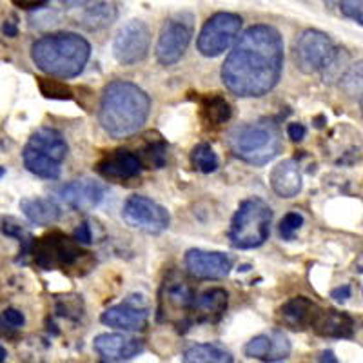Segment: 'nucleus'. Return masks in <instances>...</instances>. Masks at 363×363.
I'll use <instances>...</instances> for the list:
<instances>
[{
    "label": "nucleus",
    "instance_id": "1",
    "mask_svg": "<svg viewBox=\"0 0 363 363\" xmlns=\"http://www.w3.org/2000/svg\"><path fill=\"white\" fill-rule=\"evenodd\" d=\"M284 71V38L277 28L256 24L245 29L222 66V82L242 99L264 96Z\"/></svg>",
    "mask_w": 363,
    "mask_h": 363
},
{
    "label": "nucleus",
    "instance_id": "2",
    "mask_svg": "<svg viewBox=\"0 0 363 363\" xmlns=\"http://www.w3.org/2000/svg\"><path fill=\"white\" fill-rule=\"evenodd\" d=\"M151 111V99L142 87L125 80H115L104 87L99 120L113 138H128L142 129Z\"/></svg>",
    "mask_w": 363,
    "mask_h": 363
},
{
    "label": "nucleus",
    "instance_id": "3",
    "mask_svg": "<svg viewBox=\"0 0 363 363\" xmlns=\"http://www.w3.org/2000/svg\"><path fill=\"white\" fill-rule=\"evenodd\" d=\"M91 57V45L84 37L69 31L45 35L31 45L35 66L50 77L74 79L86 67Z\"/></svg>",
    "mask_w": 363,
    "mask_h": 363
},
{
    "label": "nucleus",
    "instance_id": "4",
    "mask_svg": "<svg viewBox=\"0 0 363 363\" xmlns=\"http://www.w3.org/2000/svg\"><path fill=\"white\" fill-rule=\"evenodd\" d=\"M227 144L240 160L252 165H265L281 151V133L271 120H260L231 129Z\"/></svg>",
    "mask_w": 363,
    "mask_h": 363
},
{
    "label": "nucleus",
    "instance_id": "5",
    "mask_svg": "<svg viewBox=\"0 0 363 363\" xmlns=\"http://www.w3.org/2000/svg\"><path fill=\"white\" fill-rule=\"evenodd\" d=\"M272 209L262 199H247L240 203L229 225V242L235 249H256L269 238Z\"/></svg>",
    "mask_w": 363,
    "mask_h": 363
},
{
    "label": "nucleus",
    "instance_id": "6",
    "mask_svg": "<svg viewBox=\"0 0 363 363\" xmlns=\"http://www.w3.org/2000/svg\"><path fill=\"white\" fill-rule=\"evenodd\" d=\"M29 252L33 255L35 264L44 271H53V269L66 271L79 265V262L87 255L82 251L80 244L58 231H51L42 238L33 240Z\"/></svg>",
    "mask_w": 363,
    "mask_h": 363
},
{
    "label": "nucleus",
    "instance_id": "7",
    "mask_svg": "<svg viewBox=\"0 0 363 363\" xmlns=\"http://www.w3.org/2000/svg\"><path fill=\"white\" fill-rule=\"evenodd\" d=\"M242 17L236 13L220 11L207 18L196 38V48L203 57H218L227 51L238 38Z\"/></svg>",
    "mask_w": 363,
    "mask_h": 363
},
{
    "label": "nucleus",
    "instance_id": "8",
    "mask_svg": "<svg viewBox=\"0 0 363 363\" xmlns=\"http://www.w3.org/2000/svg\"><path fill=\"white\" fill-rule=\"evenodd\" d=\"M335 53L336 48L329 35L318 29H306L294 42V62L298 69L306 74L325 69Z\"/></svg>",
    "mask_w": 363,
    "mask_h": 363
},
{
    "label": "nucleus",
    "instance_id": "9",
    "mask_svg": "<svg viewBox=\"0 0 363 363\" xmlns=\"http://www.w3.org/2000/svg\"><path fill=\"white\" fill-rule=\"evenodd\" d=\"M151 31L144 21L133 18L116 31L113 40V55L122 66H135L149 53Z\"/></svg>",
    "mask_w": 363,
    "mask_h": 363
},
{
    "label": "nucleus",
    "instance_id": "10",
    "mask_svg": "<svg viewBox=\"0 0 363 363\" xmlns=\"http://www.w3.org/2000/svg\"><path fill=\"white\" fill-rule=\"evenodd\" d=\"M122 216L128 225L149 233V235H160L171 223V216L164 206L138 194L125 200L122 207Z\"/></svg>",
    "mask_w": 363,
    "mask_h": 363
},
{
    "label": "nucleus",
    "instance_id": "11",
    "mask_svg": "<svg viewBox=\"0 0 363 363\" xmlns=\"http://www.w3.org/2000/svg\"><path fill=\"white\" fill-rule=\"evenodd\" d=\"M193 37V18L178 15L162 26L157 42V58L162 66H173L184 57Z\"/></svg>",
    "mask_w": 363,
    "mask_h": 363
},
{
    "label": "nucleus",
    "instance_id": "12",
    "mask_svg": "<svg viewBox=\"0 0 363 363\" xmlns=\"http://www.w3.org/2000/svg\"><path fill=\"white\" fill-rule=\"evenodd\" d=\"M184 264L191 277L202 280H222L231 272L233 258L225 252L191 249L186 252Z\"/></svg>",
    "mask_w": 363,
    "mask_h": 363
},
{
    "label": "nucleus",
    "instance_id": "13",
    "mask_svg": "<svg viewBox=\"0 0 363 363\" xmlns=\"http://www.w3.org/2000/svg\"><path fill=\"white\" fill-rule=\"evenodd\" d=\"M149 309L138 298L131 296L125 301L106 309L100 316L104 325L120 330H142L147 325Z\"/></svg>",
    "mask_w": 363,
    "mask_h": 363
},
{
    "label": "nucleus",
    "instance_id": "14",
    "mask_svg": "<svg viewBox=\"0 0 363 363\" xmlns=\"http://www.w3.org/2000/svg\"><path fill=\"white\" fill-rule=\"evenodd\" d=\"M291 351H293V347H291L289 338L281 330H269L264 335L255 336L252 340H249L244 349L247 358L260 359L264 363H277L287 359L291 356Z\"/></svg>",
    "mask_w": 363,
    "mask_h": 363
},
{
    "label": "nucleus",
    "instance_id": "15",
    "mask_svg": "<svg viewBox=\"0 0 363 363\" xmlns=\"http://www.w3.org/2000/svg\"><path fill=\"white\" fill-rule=\"evenodd\" d=\"M58 196L73 209L91 211L102 203L104 196H106V187L91 178H79V180L64 184L58 189Z\"/></svg>",
    "mask_w": 363,
    "mask_h": 363
},
{
    "label": "nucleus",
    "instance_id": "16",
    "mask_svg": "<svg viewBox=\"0 0 363 363\" xmlns=\"http://www.w3.org/2000/svg\"><path fill=\"white\" fill-rule=\"evenodd\" d=\"M196 293L187 281L167 280L160 294V316L171 318V314H191Z\"/></svg>",
    "mask_w": 363,
    "mask_h": 363
},
{
    "label": "nucleus",
    "instance_id": "17",
    "mask_svg": "<svg viewBox=\"0 0 363 363\" xmlns=\"http://www.w3.org/2000/svg\"><path fill=\"white\" fill-rule=\"evenodd\" d=\"M93 347L108 362H124L140 354L144 351V342L125 335H99Z\"/></svg>",
    "mask_w": 363,
    "mask_h": 363
},
{
    "label": "nucleus",
    "instance_id": "18",
    "mask_svg": "<svg viewBox=\"0 0 363 363\" xmlns=\"http://www.w3.org/2000/svg\"><path fill=\"white\" fill-rule=\"evenodd\" d=\"M142 167L144 164L140 157L128 149H116L96 164V171L104 178H113V180H128V178L138 177Z\"/></svg>",
    "mask_w": 363,
    "mask_h": 363
},
{
    "label": "nucleus",
    "instance_id": "19",
    "mask_svg": "<svg viewBox=\"0 0 363 363\" xmlns=\"http://www.w3.org/2000/svg\"><path fill=\"white\" fill-rule=\"evenodd\" d=\"M309 327H313L314 333L323 338H352L354 335L352 318L335 309L318 307Z\"/></svg>",
    "mask_w": 363,
    "mask_h": 363
},
{
    "label": "nucleus",
    "instance_id": "20",
    "mask_svg": "<svg viewBox=\"0 0 363 363\" xmlns=\"http://www.w3.org/2000/svg\"><path fill=\"white\" fill-rule=\"evenodd\" d=\"M73 6H77L71 13L74 24L82 26L89 31L108 28L118 17L115 6L108 2H73Z\"/></svg>",
    "mask_w": 363,
    "mask_h": 363
},
{
    "label": "nucleus",
    "instance_id": "21",
    "mask_svg": "<svg viewBox=\"0 0 363 363\" xmlns=\"http://www.w3.org/2000/svg\"><path fill=\"white\" fill-rule=\"evenodd\" d=\"M227 309V293L220 287H213L196 294L191 311V318L196 323H215Z\"/></svg>",
    "mask_w": 363,
    "mask_h": 363
},
{
    "label": "nucleus",
    "instance_id": "22",
    "mask_svg": "<svg viewBox=\"0 0 363 363\" xmlns=\"http://www.w3.org/2000/svg\"><path fill=\"white\" fill-rule=\"evenodd\" d=\"M26 147H29L35 153L42 155V157L50 158V160L62 164L67 157V144L57 129L53 128H40L29 136Z\"/></svg>",
    "mask_w": 363,
    "mask_h": 363
},
{
    "label": "nucleus",
    "instance_id": "23",
    "mask_svg": "<svg viewBox=\"0 0 363 363\" xmlns=\"http://www.w3.org/2000/svg\"><path fill=\"white\" fill-rule=\"evenodd\" d=\"M272 191L281 196V199H294L301 191V171L296 160H284L272 167L271 177Z\"/></svg>",
    "mask_w": 363,
    "mask_h": 363
},
{
    "label": "nucleus",
    "instance_id": "24",
    "mask_svg": "<svg viewBox=\"0 0 363 363\" xmlns=\"http://www.w3.org/2000/svg\"><path fill=\"white\" fill-rule=\"evenodd\" d=\"M316 309L318 306L314 301H311L309 298L296 296L281 306L280 316L281 320H284L285 325L291 327V329L294 330H301L311 325V320H313Z\"/></svg>",
    "mask_w": 363,
    "mask_h": 363
},
{
    "label": "nucleus",
    "instance_id": "25",
    "mask_svg": "<svg viewBox=\"0 0 363 363\" xmlns=\"http://www.w3.org/2000/svg\"><path fill=\"white\" fill-rule=\"evenodd\" d=\"M21 209L29 222L37 225H50L62 216V209L51 199H24Z\"/></svg>",
    "mask_w": 363,
    "mask_h": 363
},
{
    "label": "nucleus",
    "instance_id": "26",
    "mask_svg": "<svg viewBox=\"0 0 363 363\" xmlns=\"http://www.w3.org/2000/svg\"><path fill=\"white\" fill-rule=\"evenodd\" d=\"M184 363H235V358L218 343H196L186 351Z\"/></svg>",
    "mask_w": 363,
    "mask_h": 363
},
{
    "label": "nucleus",
    "instance_id": "27",
    "mask_svg": "<svg viewBox=\"0 0 363 363\" xmlns=\"http://www.w3.org/2000/svg\"><path fill=\"white\" fill-rule=\"evenodd\" d=\"M200 109L202 116L207 124L222 125L231 118V106L223 96L220 95H207L200 99Z\"/></svg>",
    "mask_w": 363,
    "mask_h": 363
},
{
    "label": "nucleus",
    "instance_id": "28",
    "mask_svg": "<svg viewBox=\"0 0 363 363\" xmlns=\"http://www.w3.org/2000/svg\"><path fill=\"white\" fill-rule=\"evenodd\" d=\"M22 160H24L26 169H28L29 173L37 174V177L40 178H45V180H57V178L60 177V171H62L60 169V164L35 153V151H31L29 147H24V151H22Z\"/></svg>",
    "mask_w": 363,
    "mask_h": 363
},
{
    "label": "nucleus",
    "instance_id": "29",
    "mask_svg": "<svg viewBox=\"0 0 363 363\" xmlns=\"http://www.w3.org/2000/svg\"><path fill=\"white\" fill-rule=\"evenodd\" d=\"M191 164L196 171L203 174L215 173L218 169V157H216L215 149L211 147L209 144H199L196 147L193 149V153H191Z\"/></svg>",
    "mask_w": 363,
    "mask_h": 363
},
{
    "label": "nucleus",
    "instance_id": "30",
    "mask_svg": "<svg viewBox=\"0 0 363 363\" xmlns=\"http://www.w3.org/2000/svg\"><path fill=\"white\" fill-rule=\"evenodd\" d=\"M342 89L351 96H363V60L352 64L342 79Z\"/></svg>",
    "mask_w": 363,
    "mask_h": 363
},
{
    "label": "nucleus",
    "instance_id": "31",
    "mask_svg": "<svg viewBox=\"0 0 363 363\" xmlns=\"http://www.w3.org/2000/svg\"><path fill=\"white\" fill-rule=\"evenodd\" d=\"M38 89H40L42 95L45 99H55V100H69L73 99V91H71L69 86H66L60 80H53V79H37Z\"/></svg>",
    "mask_w": 363,
    "mask_h": 363
},
{
    "label": "nucleus",
    "instance_id": "32",
    "mask_svg": "<svg viewBox=\"0 0 363 363\" xmlns=\"http://www.w3.org/2000/svg\"><path fill=\"white\" fill-rule=\"evenodd\" d=\"M140 160L142 164L147 162L153 167H164L165 160H167V145H165V142L158 140L153 142V144H149L147 149H145V153L140 157Z\"/></svg>",
    "mask_w": 363,
    "mask_h": 363
},
{
    "label": "nucleus",
    "instance_id": "33",
    "mask_svg": "<svg viewBox=\"0 0 363 363\" xmlns=\"http://www.w3.org/2000/svg\"><path fill=\"white\" fill-rule=\"evenodd\" d=\"M303 225V216L300 213H287L280 222V235L284 240H293L294 235L301 229Z\"/></svg>",
    "mask_w": 363,
    "mask_h": 363
},
{
    "label": "nucleus",
    "instance_id": "34",
    "mask_svg": "<svg viewBox=\"0 0 363 363\" xmlns=\"http://www.w3.org/2000/svg\"><path fill=\"white\" fill-rule=\"evenodd\" d=\"M340 9L347 18L363 26V0H345L340 4Z\"/></svg>",
    "mask_w": 363,
    "mask_h": 363
},
{
    "label": "nucleus",
    "instance_id": "35",
    "mask_svg": "<svg viewBox=\"0 0 363 363\" xmlns=\"http://www.w3.org/2000/svg\"><path fill=\"white\" fill-rule=\"evenodd\" d=\"M2 322H4L6 325L11 327V329H18V327L24 325L26 318H24V314L21 313V311L6 309L4 313H2Z\"/></svg>",
    "mask_w": 363,
    "mask_h": 363
},
{
    "label": "nucleus",
    "instance_id": "36",
    "mask_svg": "<svg viewBox=\"0 0 363 363\" xmlns=\"http://www.w3.org/2000/svg\"><path fill=\"white\" fill-rule=\"evenodd\" d=\"M74 242L77 244H91V240H93V235H91V229L89 225H87L86 222L80 223L79 227H77V231H74Z\"/></svg>",
    "mask_w": 363,
    "mask_h": 363
},
{
    "label": "nucleus",
    "instance_id": "37",
    "mask_svg": "<svg viewBox=\"0 0 363 363\" xmlns=\"http://www.w3.org/2000/svg\"><path fill=\"white\" fill-rule=\"evenodd\" d=\"M287 135H289L291 140L300 142V140H303V138H306L307 129H306V125H303V124H298V122H294V124L287 125Z\"/></svg>",
    "mask_w": 363,
    "mask_h": 363
},
{
    "label": "nucleus",
    "instance_id": "38",
    "mask_svg": "<svg viewBox=\"0 0 363 363\" xmlns=\"http://www.w3.org/2000/svg\"><path fill=\"white\" fill-rule=\"evenodd\" d=\"M330 298H335L336 301H347L351 298V287H349V285L336 287V289L330 291Z\"/></svg>",
    "mask_w": 363,
    "mask_h": 363
},
{
    "label": "nucleus",
    "instance_id": "39",
    "mask_svg": "<svg viewBox=\"0 0 363 363\" xmlns=\"http://www.w3.org/2000/svg\"><path fill=\"white\" fill-rule=\"evenodd\" d=\"M15 6L18 8H24V9H42V8H48V2H13Z\"/></svg>",
    "mask_w": 363,
    "mask_h": 363
},
{
    "label": "nucleus",
    "instance_id": "40",
    "mask_svg": "<svg viewBox=\"0 0 363 363\" xmlns=\"http://www.w3.org/2000/svg\"><path fill=\"white\" fill-rule=\"evenodd\" d=\"M2 31H4V35H8V37H17L18 35V28H17V22H4V26H2Z\"/></svg>",
    "mask_w": 363,
    "mask_h": 363
},
{
    "label": "nucleus",
    "instance_id": "41",
    "mask_svg": "<svg viewBox=\"0 0 363 363\" xmlns=\"http://www.w3.org/2000/svg\"><path fill=\"white\" fill-rule=\"evenodd\" d=\"M320 363H338V358H336L333 351H323L320 354Z\"/></svg>",
    "mask_w": 363,
    "mask_h": 363
},
{
    "label": "nucleus",
    "instance_id": "42",
    "mask_svg": "<svg viewBox=\"0 0 363 363\" xmlns=\"http://www.w3.org/2000/svg\"><path fill=\"white\" fill-rule=\"evenodd\" d=\"M6 356H8V352H6V349L2 345H0V363L6 362Z\"/></svg>",
    "mask_w": 363,
    "mask_h": 363
},
{
    "label": "nucleus",
    "instance_id": "43",
    "mask_svg": "<svg viewBox=\"0 0 363 363\" xmlns=\"http://www.w3.org/2000/svg\"><path fill=\"white\" fill-rule=\"evenodd\" d=\"M4 173H6V169H4V167H2V165H0V178L4 177Z\"/></svg>",
    "mask_w": 363,
    "mask_h": 363
},
{
    "label": "nucleus",
    "instance_id": "44",
    "mask_svg": "<svg viewBox=\"0 0 363 363\" xmlns=\"http://www.w3.org/2000/svg\"><path fill=\"white\" fill-rule=\"evenodd\" d=\"M359 106H362V115H363V96L359 99Z\"/></svg>",
    "mask_w": 363,
    "mask_h": 363
}]
</instances>
